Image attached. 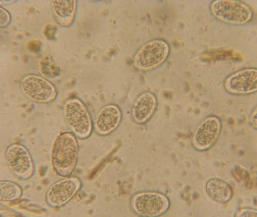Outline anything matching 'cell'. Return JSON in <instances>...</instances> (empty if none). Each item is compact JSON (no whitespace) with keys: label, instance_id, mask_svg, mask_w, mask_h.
Instances as JSON below:
<instances>
[{"label":"cell","instance_id":"30bf717a","mask_svg":"<svg viewBox=\"0 0 257 217\" xmlns=\"http://www.w3.org/2000/svg\"><path fill=\"white\" fill-rule=\"evenodd\" d=\"M226 92L235 95L252 94L257 91V69L245 68L227 77L224 82Z\"/></svg>","mask_w":257,"mask_h":217},{"label":"cell","instance_id":"52a82bcc","mask_svg":"<svg viewBox=\"0 0 257 217\" xmlns=\"http://www.w3.org/2000/svg\"><path fill=\"white\" fill-rule=\"evenodd\" d=\"M6 163L9 169L19 179L26 180L31 178L35 171L31 153L25 146L13 143L5 151Z\"/></svg>","mask_w":257,"mask_h":217},{"label":"cell","instance_id":"ba28073f","mask_svg":"<svg viewBox=\"0 0 257 217\" xmlns=\"http://www.w3.org/2000/svg\"><path fill=\"white\" fill-rule=\"evenodd\" d=\"M81 186V181L76 177H65L56 181L47 191V203L52 207L63 206L76 195Z\"/></svg>","mask_w":257,"mask_h":217},{"label":"cell","instance_id":"7a4b0ae2","mask_svg":"<svg viewBox=\"0 0 257 217\" xmlns=\"http://www.w3.org/2000/svg\"><path fill=\"white\" fill-rule=\"evenodd\" d=\"M213 18L228 25L241 26L252 22L254 13L250 7L241 1L215 0L209 6Z\"/></svg>","mask_w":257,"mask_h":217},{"label":"cell","instance_id":"2e32d148","mask_svg":"<svg viewBox=\"0 0 257 217\" xmlns=\"http://www.w3.org/2000/svg\"><path fill=\"white\" fill-rule=\"evenodd\" d=\"M257 212L256 209L250 208H242L239 209L237 213H236L235 216L239 217H256Z\"/></svg>","mask_w":257,"mask_h":217},{"label":"cell","instance_id":"3957f363","mask_svg":"<svg viewBox=\"0 0 257 217\" xmlns=\"http://www.w3.org/2000/svg\"><path fill=\"white\" fill-rule=\"evenodd\" d=\"M170 44L164 39L148 41L138 49L133 59V67L140 72H149L158 68L170 56Z\"/></svg>","mask_w":257,"mask_h":217},{"label":"cell","instance_id":"d6986e66","mask_svg":"<svg viewBox=\"0 0 257 217\" xmlns=\"http://www.w3.org/2000/svg\"><path fill=\"white\" fill-rule=\"evenodd\" d=\"M249 121H250L251 125H252L255 129H256V107L255 108L254 111H253L252 115H251L250 120H249Z\"/></svg>","mask_w":257,"mask_h":217},{"label":"cell","instance_id":"e0dca14e","mask_svg":"<svg viewBox=\"0 0 257 217\" xmlns=\"http://www.w3.org/2000/svg\"><path fill=\"white\" fill-rule=\"evenodd\" d=\"M10 15L5 9L1 8V26L5 27L10 22Z\"/></svg>","mask_w":257,"mask_h":217},{"label":"cell","instance_id":"5bb4252c","mask_svg":"<svg viewBox=\"0 0 257 217\" xmlns=\"http://www.w3.org/2000/svg\"><path fill=\"white\" fill-rule=\"evenodd\" d=\"M206 191L212 199L219 203H227L233 195L230 185L224 179L219 178L209 179L206 182Z\"/></svg>","mask_w":257,"mask_h":217},{"label":"cell","instance_id":"8992f818","mask_svg":"<svg viewBox=\"0 0 257 217\" xmlns=\"http://www.w3.org/2000/svg\"><path fill=\"white\" fill-rule=\"evenodd\" d=\"M20 89L28 99L38 104H49L57 97L53 84L39 75L24 76L20 81Z\"/></svg>","mask_w":257,"mask_h":217},{"label":"cell","instance_id":"9a60e30c","mask_svg":"<svg viewBox=\"0 0 257 217\" xmlns=\"http://www.w3.org/2000/svg\"><path fill=\"white\" fill-rule=\"evenodd\" d=\"M22 188L17 183L9 180L0 181V200L2 202H11L20 199Z\"/></svg>","mask_w":257,"mask_h":217},{"label":"cell","instance_id":"4fadbf2b","mask_svg":"<svg viewBox=\"0 0 257 217\" xmlns=\"http://www.w3.org/2000/svg\"><path fill=\"white\" fill-rule=\"evenodd\" d=\"M52 13L56 22L63 26L69 27L74 22L77 9L75 0H58L52 1Z\"/></svg>","mask_w":257,"mask_h":217},{"label":"cell","instance_id":"8fae6325","mask_svg":"<svg viewBox=\"0 0 257 217\" xmlns=\"http://www.w3.org/2000/svg\"><path fill=\"white\" fill-rule=\"evenodd\" d=\"M121 119L122 113L119 106L115 104L106 105L97 113L93 127L99 135H108L119 127Z\"/></svg>","mask_w":257,"mask_h":217},{"label":"cell","instance_id":"5b68a950","mask_svg":"<svg viewBox=\"0 0 257 217\" xmlns=\"http://www.w3.org/2000/svg\"><path fill=\"white\" fill-rule=\"evenodd\" d=\"M131 206L141 216H161L168 210L170 201L164 194L156 191H143L131 197Z\"/></svg>","mask_w":257,"mask_h":217},{"label":"cell","instance_id":"277c9868","mask_svg":"<svg viewBox=\"0 0 257 217\" xmlns=\"http://www.w3.org/2000/svg\"><path fill=\"white\" fill-rule=\"evenodd\" d=\"M63 115L69 129L76 137L85 139L93 128L91 115L85 104L78 98H70L63 106Z\"/></svg>","mask_w":257,"mask_h":217},{"label":"cell","instance_id":"7c38bea8","mask_svg":"<svg viewBox=\"0 0 257 217\" xmlns=\"http://www.w3.org/2000/svg\"><path fill=\"white\" fill-rule=\"evenodd\" d=\"M157 106L158 100L153 93H142L137 97L133 105L131 117L133 121L140 125L147 123L155 113Z\"/></svg>","mask_w":257,"mask_h":217},{"label":"cell","instance_id":"6da1fadb","mask_svg":"<svg viewBox=\"0 0 257 217\" xmlns=\"http://www.w3.org/2000/svg\"><path fill=\"white\" fill-rule=\"evenodd\" d=\"M79 146L73 133L59 134L52 145L51 163L54 172L62 177H68L76 169Z\"/></svg>","mask_w":257,"mask_h":217},{"label":"cell","instance_id":"ac0fdd59","mask_svg":"<svg viewBox=\"0 0 257 217\" xmlns=\"http://www.w3.org/2000/svg\"><path fill=\"white\" fill-rule=\"evenodd\" d=\"M54 30H55V26L52 25V24H48V25L45 28V35L48 37L49 39H53L54 33H55V31H54Z\"/></svg>","mask_w":257,"mask_h":217},{"label":"cell","instance_id":"9c48e42d","mask_svg":"<svg viewBox=\"0 0 257 217\" xmlns=\"http://www.w3.org/2000/svg\"><path fill=\"white\" fill-rule=\"evenodd\" d=\"M222 121L216 116H209L197 127L193 136L194 148L199 151L207 150L217 141L222 132Z\"/></svg>","mask_w":257,"mask_h":217}]
</instances>
